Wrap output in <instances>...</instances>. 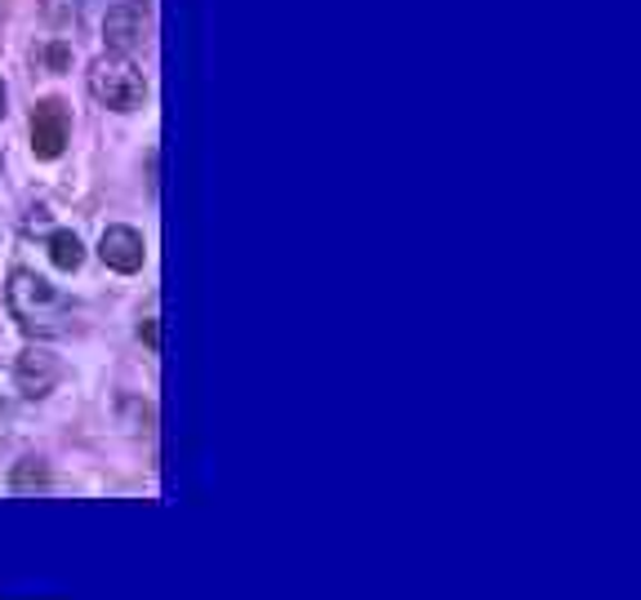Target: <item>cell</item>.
<instances>
[{"label": "cell", "mask_w": 641, "mask_h": 600, "mask_svg": "<svg viewBox=\"0 0 641 600\" xmlns=\"http://www.w3.org/2000/svg\"><path fill=\"white\" fill-rule=\"evenodd\" d=\"M32 485H49V472L40 458H23L19 472H14V490H32Z\"/></svg>", "instance_id": "ba28073f"}, {"label": "cell", "mask_w": 641, "mask_h": 600, "mask_svg": "<svg viewBox=\"0 0 641 600\" xmlns=\"http://www.w3.org/2000/svg\"><path fill=\"white\" fill-rule=\"evenodd\" d=\"M62 148H68V111H62L58 98L40 103L36 116H32V152L40 161H58Z\"/></svg>", "instance_id": "8992f818"}, {"label": "cell", "mask_w": 641, "mask_h": 600, "mask_svg": "<svg viewBox=\"0 0 641 600\" xmlns=\"http://www.w3.org/2000/svg\"><path fill=\"white\" fill-rule=\"evenodd\" d=\"M98 258L112 267V272H125V277H135L139 267H143V258H148V245H143V232H135V227H107L103 232V240H98Z\"/></svg>", "instance_id": "5b68a950"}, {"label": "cell", "mask_w": 641, "mask_h": 600, "mask_svg": "<svg viewBox=\"0 0 641 600\" xmlns=\"http://www.w3.org/2000/svg\"><path fill=\"white\" fill-rule=\"evenodd\" d=\"M49 67H54V72H62V67H68V45H49Z\"/></svg>", "instance_id": "30bf717a"}, {"label": "cell", "mask_w": 641, "mask_h": 600, "mask_svg": "<svg viewBox=\"0 0 641 600\" xmlns=\"http://www.w3.org/2000/svg\"><path fill=\"white\" fill-rule=\"evenodd\" d=\"M58 378H62V365H58V356H49L45 348H27V352L14 361V387H19L27 400L49 396V391L58 387Z\"/></svg>", "instance_id": "3957f363"}, {"label": "cell", "mask_w": 641, "mask_h": 600, "mask_svg": "<svg viewBox=\"0 0 641 600\" xmlns=\"http://www.w3.org/2000/svg\"><path fill=\"white\" fill-rule=\"evenodd\" d=\"M10 311L27 333H36V339H54V333L72 329V303L58 294V285L27 272V267H19L10 277Z\"/></svg>", "instance_id": "6da1fadb"}, {"label": "cell", "mask_w": 641, "mask_h": 600, "mask_svg": "<svg viewBox=\"0 0 641 600\" xmlns=\"http://www.w3.org/2000/svg\"><path fill=\"white\" fill-rule=\"evenodd\" d=\"M90 94L107 107V111H139L143 98H148V81L139 67L125 58V54H112V58H98L94 72H90Z\"/></svg>", "instance_id": "7a4b0ae2"}, {"label": "cell", "mask_w": 641, "mask_h": 600, "mask_svg": "<svg viewBox=\"0 0 641 600\" xmlns=\"http://www.w3.org/2000/svg\"><path fill=\"white\" fill-rule=\"evenodd\" d=\"M143 343H148L152 352L161 348V325H156V316H148V320H143Z\"/></svg>", "instance_id": "9c48e42d"}, {"label": "cell", "mask_w": 641, "mask_h": 600, "mask_svg": "<svg viewBox=\"0 0 641 600\" xmlns=\"http://www.w3.org/2000/svg\"><path fill=\"white\" fill-rule=\"evenodd\" d=\"M0 116H5V85H0Z\"/></svg>", "instance_id": "8fae6325"}, {"label": "cell", "mask_w": 641, "mask_h": 600, "mask_svg": "<svg viewBox=\"0 0 641 600\" xmlns=\"http://www.w3.org/2000/svg\"><path fill=\"white\" fill-rule=\"evenodd\" d=\"M49 262L58 267V272H77V267L85 262V245L77 232H54L49 236Z\"/></svg>", "instance_id": "52a82bcc"}, {"label": "cell", "mask_w": 641, "mask_h": 600, "mask_svg": "<svg viewBox=\"0 0 641 600\" xmlns=\"http://www.w3.org/2000/svg\"><path fill=\"white\" fill-rule=\"evenodd\" d=\"M0 414H5V405H0Z\"/></svg>", "instance_id": "7c38bea8"}, {"label": "cell", "mask_w": 641, "mask_h": 600, "mask_svg": "<svg viewBox=\"0 0 641 600\" xmlns=\"http://www.w3.org/2000/svg\"><path fill=\"white\" fill-rule=\"evenodd\" d=\"M148 32V10L139 5V0H120V5L107 10L103 19V40L112 54H130Z\"/></svg>", "instance_id": "277c9868"}]
</instances>
